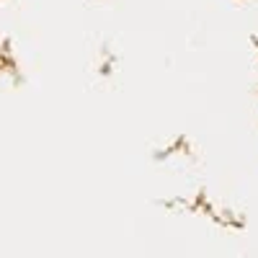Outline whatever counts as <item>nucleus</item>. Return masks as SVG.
I'll use <instances>...</instances> for the list:
<instances>
[]
</instances>
